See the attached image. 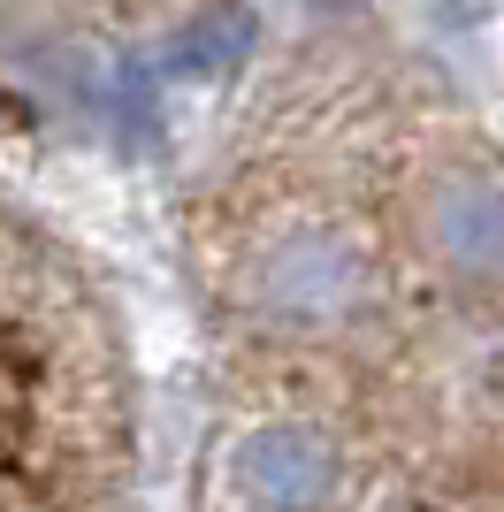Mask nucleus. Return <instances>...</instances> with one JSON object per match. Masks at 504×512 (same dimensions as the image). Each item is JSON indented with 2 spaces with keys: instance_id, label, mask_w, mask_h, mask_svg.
Here are the masks:
<instances>
[{
  "instance_id": "nucleus-1",
  "label": "nucleus",
  "mask_w": 504,
  "mask_h": 512,
  "mask_svg": "<svg viewBox=\"0 0 504 512\" xmlns=\"http://www.w3.org/2000/svg\"><path fill=\"white\" fill-rule=\"evenodd\" d=\"M245 306L283 329H344L375 306V260L344 222H283L245 253Z\"/></svg>"
},
{
  "instance_id": "nucleus-2",
  "label": "nucleus",
  "mask_w": 504,
  "mask_h": 512,
  "mask_svg": "<svg viewBox=\"0 0 504 512\" xmlns=\"http://www.w3.org/2000/svg\"><path fill=\"white\" fill-rule=\"evenodd\" d=\"M413 237L436 253V268L504 291V169H436L413 199Z\"/></svg>"
},
{
  "instance_id": "nucleus-3",
  "label": "nucleus",
  "mask_w": 504,
  "mask_h": 512,
  "mask_svg": "<svg viewBox=\"0 0 504 512\" xmlns=\"http://www.w3.org/2000/svg\"><path fill=\"white\" fill-rule=\"evenodd\" d=\"M230 482L252 512H321L336 490V444L306 421H268L230 451Z\"/></svg>"
},
{
  "instance_id": "nucleus-4",
  "label": "nucleus",
  "mask_w": 504,
  "mask_h": 512,
  "mask_svg": "<svg viewBox=\"0 0 504 512\" xmlns=\"http://www.w3.org/2000/svg\"><path fill=\"white\" fill-rule=\"evenodd\" d=\"M252 54V16L237 0H214L207 16H191L176 39H168V69L176 77H222Z\"/></svg>"
}]
</instances>
